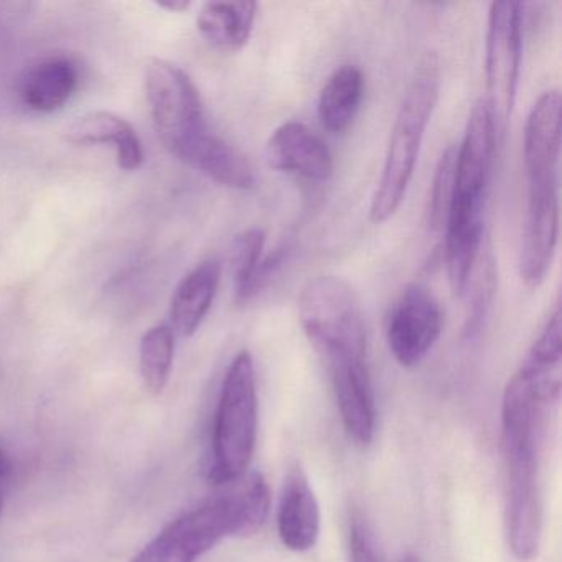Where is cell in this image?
Wrapping results in <instances>:
<instances>
[{
    "label": "cell",
    "instance_id": "6da1fadb",
    "mask_svg": "<svg viewBox=\"0 0 562 562\" xmlns=\"http://www.w3.org/2000/svg\"><path fill=\"white\" fill-rule=\"evenodd\" d=\"M561 123V94L544 91L529 111L522 140L528 199L519 278L528 289H538L546 281L558 248Z\"/></svg>",
    "mask_w": 562,
    "mask_h": 562
},
{
    "label": "cell",
    "instance_id": "7a4b0ae2",
    "mask_svg": "<svg viewBox=\"0 0 562 562\" xmlns=\"http://www.w3.org/2000/svg\"><path fill=\"white\" fill-rule=\"evenodd\" d=\"M233 492L183 513L131 562H195L228 536L258 531L268 518L271 495L261 473H246Z\"/></svg>",
    "mask_w": 562,
    "mask_h": 562
},
{
    "label": "cell",
    "instance_id": "3957f363",
    "mask_svg": "<svg viewBox=\"0 0 562 562\" xmlns=\"http://www.w3.org/2000/svg\"><path fill=\"white\" fill-rule=\"evenodd\" d=\"M144 81L160 143L177 160L199 172L223 137L210 130L195 83L182 68L162 58L147 61Z\"/></svg>",
    "mask_w": 562,
    "mask_h": 562
},
{
    "label": "cell",
    "instance_id": "277c9868",
    "mask_svg": "<svg viewBox=\"0 0 562 562\" xmlns=\"http://www.w3.org/2000/svg\"><path fill=\"white\" fill-rule=\"evenodd\" d=\"M439 64L434 55H427L417 67L394 120L380 182L371 199L370 220L374 225L393 218L406 199L420 146L439 100Z\"/></svg>",
    "mask_w": 562,
    "mask_h": 562
},
{
    "label": "cell",
    "instance_id": "5b68a950",
    "mask_svg": "<svg viewBox=\"0 0 562 562\" xmlns=\"http://www.w3.org/2000/svg\"><path fill=\"white\" fill-rule=\"evenodd\" d=\"M258 439V387L249 351L233 358L223 378L213 424L210 480L216 485L238 482L248 473Z\"/></svg>",
    "mask_w": 562,
    "mask_h": 562
},
{
    "label": "cell",
    "instance_id": "8992f818",
    "mask_svg": "<svg viewBox=\"0 0 562 562\" xmlns=\"http://www.w3.org/2000/svg\"><path fill=\"white\" fill-rule=\"evenodd\" d=\"M506 472V536L513 555L529 562L538 555L542 535L541 495L536 439L503 440Z\"/></svg>",
    "mask_w": 562,
    "mask_h": 562
},
{
    "label": "cell",
    "instance_id": "52a82bcc",
    "mask_svg": "<svg viewBox=\"0 0 562 562\" xmlns=\"http://www.w3.org/2000/svg\"><path fill=\"white\" fill-rule=\"evenodd\" d=\"M522 57V5L493 2L488 11L485 42V90L483 100L492 111L498 136L505 134L518 91Z\"/></svg>",
    "mask_w": 562,
    "mask_h": 562
},
{
    "label": "cell",
    "instance_id": "ba28073f",
    "mask_svg": "<svg viewBox=\"0 0 562 562\" xmlns=\"http://www.w3.org/2000/svg\"><path fill=\"white\" fill-rule=\"evenodd\" d=\"M327 367L345 432L355 446H370L376 430L368 350L344 348L321 355Z\"/></svg>",
    "mask_w": 562,
    "mask_h": 562
},
{
    "label": "cell",
    "instance_id": "9c48e42d",
    "mask_svg": "<svg viewBox=\"0 0 562 562\" xmlns=\"http://www.w3.org/2000/svg\"><path fill=\"white\" fill-rule=\"evenodd\" d=\"M443 315L429 289L411 284L401 292L387 318L386 340L394 360L417 367L442 334Z\"/></svg>",
    "mask_w": 562,
    "mask_h": 562
},
{
    "label": "cell",
    "instance_id": "30bf717a",
    "mask_svg": "<svg viewBox=\"0 0 562 562\" xmlns=\"http://www.w3.org/2000/svg\"><path fill=\"white\" fill-rule=\"evenodd\" d=\"M266 160L271 169L308 182H327L334 173V157L327 144L297 121H289L271 134Z\"/></svg>",
    "mask_w": 562,
    "mask_h": 562
},
{
    "label": "cell",
    "instance_id": "8fae6325",
    "mask_svg": "<svg viewBox=\"0 0 562 562\" xmlns=\"http://www.w3.org/2000/svg\"><path fill=\"white\" fill-rule=\"evenodd\" d=\"M321 505L301 467L288 473L278 506V532L282 544L304 552L317 544L321 536Z\"/></svg>",
    "mask_w": 562,
    "mask_h": 562
},
{
    "label": "cell",
    "instance_id": "7c38bea8",
    "mask_svg": "<svg viewBox=\"0 0 562 562\" xmlns=\"http://www.w3.org/2000/svg\"><path fill=\"white\" fill-rule=\"evenodd\" d=\"M68 143L75 146H101L111 144L116 150L117 166L126 172L140 169L144 149L136 130L123 117L108 111L85 114L68 126Z\"/></svg>",
    "mask_w": 562,
    "mask_h": 562
},
{
    "label": "cell",
    "instance_id": "4fadbf2b",
    "mask_svg": "<svg viewBox=\"0 0 562 562\" xmlns=\"http://www.w3.org/2000/svg\"><path fill=\"white\" fill-rule=\"evenodd\" d=\"M222 281V268L215 259H206L192 269L177 285L170 301V324L173 334L192 337L209 315Z\"/></svg>",
    "mask_w": 562,
    "mask_h": 562
},
{
    "label": "cell",
    "instance_id": "5bb4252c",
    "mask_svg": "<svg viewBox=\"0 0 562 562\" xmlns=\"http://www.w3.org/2000/svg\"><path fill=\"white\" fill-rule=\"evenodd\" d=\"M256 18V2H206L196 15V27L213 48L235 54L248 45Z\"/></svg>",
    "mask_w": 562,
    "mask_h": 562
},
{
    "label": "cell",
    "instance_id": "9a60e30c",
    "mask_svg": "<svg viewBox=\"0 0 562 562\" xmlns=\"http://www.w3.org/2000/svg\"><path fill=\"white\" fill-rule=\"evenodd\" d=\"M77 88V67L67 58H47L29 70L22 101L35 113H55L71 100Z\"/></svg>",
    "mask_w": 562,
    "mask_h": 562
},
{
    "label": "cell",
    "instance_id": "2e32d148",
    "mask_svg": "<svg viewBox=\"0 0 562 562\" xmlns=\"http://www.w3.org/2000/svg\"><path fill=\"white\" fill-rule=\"evenodd\" d=\"M364 98V75L357 65H341L322 87L317 113L330 133H345L353 124Z\"/></svg>",
    "mask_w": 562,
    "mask_h": 562
},
{
    "label": "cell",
    "instance_id": "e0dca14e",
    "mask_svg": "<svg viewBox=\"0 0 562 562\" xmlns=\"http://www.w3.org/2000/svg\"><path fill=\"white\" fill-rule=\"evenodd\" d=\"M176 357V334L167 324L149 328L140 338L139 367L144 387L159 396L169 383Z\"/></svg>",
    "mask_w": 562,
    "mask_h": 562
},
{
    "label": "cell",
    "instance_id": "ac0fdd59",
    "mask_svg": "<svg viewBox=\"0 0 562 562\" xmlns=\"http://www.w3.org/2000/svg\"><path fill=\"white\" fill-rule=\"evenodd\" d=\"M266 233L261 228H249L239 233L233 241L232 269L235 278L236 301H251L252 279L265 258Z\"/></svg>",
    "mask_w": 562,
    "mask_h": 562
},
{
    "label": "cell",
    "instance_id": "d6986e66",
    "mask_svg": "<svg viewBox=\"0 0 562 562\" xmlns=\"http://www.w3.org/2000/svg\"><path fill=\"white\" fill-rule=\"evenodd\" d=\"M456 154L457 147L450 146L437 164L429 196V225L434 232H443L446 226L456 177Z\"/></svg>",
    "mask_w": 562,
    "mask_h": 562
},
{
    "label": "cell",
    "instance_id": "ffe728a7",
    "mask_svg": "<svg viewBox=\"0 0 562 562\" xmlns=\"http://www.w3.org/2000/svg\"><path fill=\"white\" fill-rule=\"evenodd\" d=\"M351 562H381L370 532L361 522H353L350 532Z\"/></svg>",
    "mask_w": 562,
    "mask_h": 562
},
{
    "label": "cell",
    "instance_id": "44dd1931",
    "mask_svg": "<svg viewBox=\"0 0 562 562\" xmlns=\"http://www.w3.org/2000/svg\"><path fill=\"white\" fill-rule=\"evenodd\" d=\"M192 2L189 0H169V2H159L160 9H166V11L170 12H186L189 11Z\"/></svg>",
    "mask_w": 562,
    "mask_h": 562
},
{
    "label": "cell",
    "instance_id": "7402d4cb",
    "mask_svg": "<svg viewBox=\"0 0 562 562\" xmlns=\"http://www.w3.org/2000/svg\"><path fill=\"white\" fill-rule=\"evenodd\" d=\"M12 472V463L4 450L0 449V482H4Z\"/></svg>",
    "mask_w": 562,
    "mask_h": 562
},
{
    "label": "cell",
    "instance_id": "603a6c76",
    "mask_svg": "<svg viewBox=\"0 0 562 562\" xmlns=\"http://www.w3.org/2000/svg\"><path fill=\"white\" fill-rule=\"evenodd\" d=\"M401 562H420V559L414 554H407L406 558L401 559Z\"/></svg>",
    "mask_w": 562,
    "mask_h": 562
},
{
    "label": "cell",
    "instance_id": "cb8c5ba5",
    "mask_svg": "<svg viewBox=\"0 0 562 562\" xmlns=\"http://www.w3.org/2000/svg\"><path fill=\"white\" fill-rule=\"evenodd\" d=\"M2 509H4V496L0 493V515H2Z\"/></svg>",
    "mask_w": 562,
    "mask_h": 562
}]
</instances>
